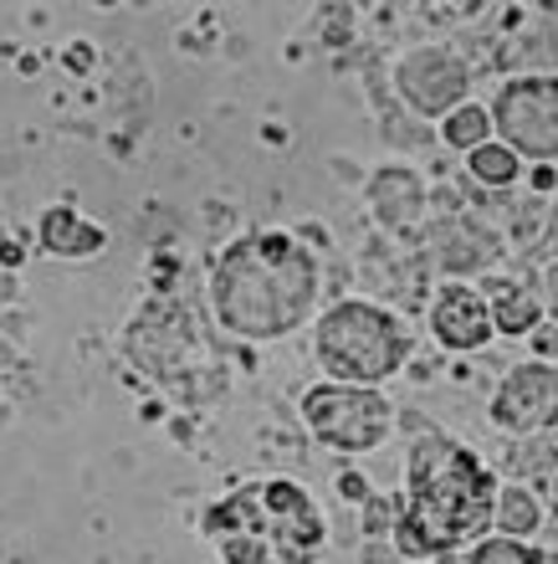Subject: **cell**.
Listing matches in <instances>:
<instances>
[{
	"instance_id": "cell-1",
	"label": "cell",
	"mask_w": 558,
	"mask_h": 564,
	"mask_svg": "<svg viewBox=\"0 0 558 564\" xmlns=\"http://www.w3.org/2000/svg\"><path fill=\"white\" fill-rule=\"evenodd\" d=\"M497 477L467 442L426 431L411 446L405 467V508L395 513V544L411 560H436L477 544L492 529Z\"/></svg>"
},
{
	"instance_id": "cell-4",
	"label": "cell",
	"mask_w": 558,
	"mask_h": 564,
	"mask_svg": "<svg viewBox=\"0 0 558 564\" xmlns=\"http://www.w3.org/2000/svg\"><path fill=\"white\" fill-rule=\"evenodd\" d=\"M411 359V328L374 303H333L318 318V365L338 386H380Z\"/></svg>"
},
{
	"instance_id": "cell-11",
	"label": "cell",
	"mask_w": 558,
	"mask_h": 564,
	"mask_svg": "<svg viewBox=\"0 0 558 564\" xmlns=\"http://www.w3.org/2000/svg\"><path fill=\"white\" fill-rule=\"evenodd\" d=\"M42 247L62 257H92V252H103V226L83 221L73 206H57L42 216Z\"/></svg>"
},
{
	"instance_id": "cell-9",
	"label": "cell",
	"mask_w": 558,
	"mask_h": 564,
	"mask_svg": "<svg viewBox=\"0 0 558 564\" xmlns=\"http://www.w3.org/2000/svg\"><path fill=\"white\" fill-rule=\"evenodd\" d=\"M430 334L446 344V349H482L492 339V313H486V297L467 282H446L436 303H430Z\"/></svg>"
},
{
	"instance_id": "cell-5",
	"label": "cell",
	"mask_w": 558,
	"mask_h": 564,
	"mask_svg": "<svg viewBox=\"0 0 558 564\" xmlns=\"http://www.w3.org/2000/svg\"><path fill=\"white\" fill-rule=\"evenodd\" d=\"M303 421L333 452H374L395 426V411L374 386H313L303 395Z\"/></svg>"
},
{
	"instance_id": "cell-14",
	"label": "cell",
	"mask_w": 558,
	"mask_h": 564,
	"mask_svg": "<svg viewBox=\"0 0 558 564\" xmlns=\"http://www.w3.org/2000/svg\"><path fill=\"white\" fill-rule=\"evenodd\" d=\"M467 170L482 180V185H517V175H523V160H517L507 144L486 139V144H477L467 154Z\"/></svg>"
},
{
	"instance_id": "cell-19",
	"label": "cell",
	"mask_w": 558,
	"mask_h": 564,
	"mask_svg": "<svg viewBox=\"0 0 558 564\" xmlns=\"http://www.w3.org/2000/svg\"><path fill=\"white\" fill-rule=\"evenodd\" d=\"M528 339H533V349H538V359H544V365H554V359H558V324H538Z\"/></svg>"
},
{
	"instance_id": "cell-23",
	"label": "cell",
	"mask_w": 558,
	"mask_h": 564,
	"mask_svg": "<svg viewBox=\"0 0 558 564\" xmlns=\"http://www.w3.org/2000/svg\"><path fill=\"white\" fill-rule=\"evenodd\" d=\"M544 237H548V247H554V252H558V206L548 210V231H544Z\"/></svg>"
},
{
	"instance_id": "cell-20",
	"label": "cell",
	"mask_w": 558,
	"mask_h": 564,
	"mask_svg": "<svg viewBox=\"0 0 558 564\" xmlns=\"http://www.w3.org/2000/svg\"><path fill=\"white\" fill-rule=\"evenodd\" d=\"M384 529H395V503L369 498V534H384Z\"/></svg>"
},
{
	"instance_id": "cell-2",
	"label": "cell",
	"mask_w": 558,
	"mask_h": 564,
	"mask_svg": "<svg viewBox=\"0 0 558 564\" xmlns=\"http://www.w3.org/2000/svg\"><path fill=\"white\" fill-rule=\"evenodd\" d=\"M210 303L241 339H282L318 303V262L287 231H256L231 241L210 272Z\"/></svg>"
},
{
	"instance_id": "cell-15",
	"label": "cell",
	"mask_w": 558,
	"mask_h": 564,
	"mask_svg": "<svg viewBox=\"0 0 558 564\" xmlns=\"http://www.w3.org/2000/svg\"><path fill=\"white\" fill-rule=\"evenodd\" d=\"M446 144L451 149H461V154H471L477 144H486V134H492V119H486V108H477V104H461V108H451L446 113Z\"/></svg>"
},
{
	"instance_id": "cell-10",
	"label": "cell",
	"mask_w": 558,
	"mask_h": 564,
	"mask_svg": "<svg viewBox=\"0 0 558 564\" xmlns=\"http://www.w3.org/2000/svg\"><path fill=\"white\" fill-rule=\"evenodd\" d=\"M486 313H492V334H502V339H528L544 324V303L528 282H492Z\"/></svg>"
},
{
	"instance_id": "cell-17",
	"label": "cell",
	"mask_w": 558,
	"mask_h": 564,
	"mask_svg": "<svg viewBox=\"0 0 558 564\" xmlns=\"http://www.w3.org/2000/svg\"><path fill=\"white\" fill-rule=\"evenodd\" d=\"M353 36V11L349 6H328L324 11V42L328 46H343Z\"/></svg>"
},
{
	"instance_id": "cell-6",
	"label": "cell",
	"mask_w": 558,
	"mask_h": 564,
	"mask_svg": "<svg viewBox=\"0 0 558 564\" xmlns=\"http://www.w3.org/2000/svg\"><path fill=\"white\" fill-rule=\"evenodd\" d=\"M486 119L497 129V144H507L517 160L554 164L558 160V77H517L497 93V104L486 108Z\"/></svg>"
},
{
	"instance_id": "cell-3",
	"label": "cell",
	"mask_w": 558,
	"mask_h": 564,
	"mask_svg": "<svg viewBox=\"0 0 558 564\" xmlns=\"http://www.w3.org/2000/svg\"><path fill=\"white\" fill-rule=\"evenodd\" d=\"M206 539L226 564H318L328 523L293 477H256L206 508Z\"/></svg>"
},
{
	"instance_id": "cell-18",
	"label": "cell",
	"mask_w": 558,
	"mask_h": 564,
	"mask_svg": "<svg viewBox=\"0 0 558 564\" xmlns=\"http://www.w3.org/2000/svg\"><path fill=\"white\" fill-rule=\"evenodd\" d=\"M533 293H538V303H544V313H548V318H554V324H558V262H548V268L538 272V288H533Z\"/></svg>"
},
{
	"instance_id": "cell-21",
	"label": "cell",
	"mask_w": 558,
	"mask_h": 564,
	"mask_svg": "<svg viewBox=\"0 0 558 564\" xmlns=\"http://www.w3.org/2000/svg\"><path fill=\"white\" fill-rule=\"evenodd\" d=\"M338 492H343V498H353V503H364V498H369V488H364V477H359V473L338 477Z\"/></svg>"
},
{
	"instance_id": "cell-25",
	"label": "cell",
	"mask_w": 558,
	"mask_h": 564,
	"mask_svg": "<svg viewBox=\"0 0 558 564\" xmlns=\"http://www.w3.org/2000/svg\"><path fill=\"white\" fill-rule=\"evenodd\" d=\"M544 564H558V550H554V554H544Z\"/></svg>"
},
{
	"instance_id": "cell-7",
	"label": "cell",
	"mask_w": 558,
	"mask_h": 564,
	"mask_svg": "<svg viewBox=\"0 0 558 564\" xmlns=\"http://www.w3.org/2000/svg\"><path fill=\"white\" fill-rule=\"evenodd\" d=\"M395 88H400V98H405L415 113H426V119H446L451 108L467 104L471 67L456 57L451 46H415V52L400 57Z\"/></svg>"
},
{
	"instance_id": "cell-22",
	"label": "cell",
	"mask_w": 558,
	"mask_h": 564,
	"mask_svg": "<svg viewBox=\"0 0 558 564\" xmlns=\"http://www.w3.org/2000/svg\"><path fill=\"white\" fill-rule=\"evenodd\" d=\"M533 191H558V170L554 164H538V170H533Z\"/></svg>"
},
{
	"instance_id": "cell-12",
	"label": "cell",
	"mask_w": 558,
	"mask_h": 564,
	"mask_svg": "<svg viewBox=\"0 0 558 564\" xmlns=\"http://www.w3.org/2000/svg\"><path fill=\"white\" fill-rule=\"evenodd\" d=\"M538 523H544V508H538V498H533L528 488H517V482L497 488V503H492V529H502L507 539H528Z\"/></svg>"
},
{
	"instance_id": "cell-16",
	"label": "cell",
	"mask_w": 558,
	"mask_h": 564,
	"mask_svg": "<svg viewBox=\"0 0 558 564\" xmlns=\"http://www.w3.org/2000/svg\"><path fill=\"white\" fill-rule=\"evenodd\" d=\"M471 564H544V550H533L528 539H477L471 544Z\"/></svg>"
},
{
	"instance_id": "cell-8",
	"label": "cell",
	"mask_w": 558,
	"mask_h": 564,
	"mask_svg": "<svg viewBox=\"0 0 558 564\" xmlns=\"http://www.w3.org/2000/svg\"><path fill=\"white\" fill-rule=\"evenodd\" d=\"M492 421L502 431H548L558 426V365H517L492 395Z\"/></svg>"
},
{
	"instance_id": "cell-13",
	"label": "cell",
	"mask_w": 558,
	"mask_h": 564,
	"mask_svg": "<svg viewBox=\"0 0 558 564\" xmlns=\"http://www.w3.org/2000/svg\"><path fill=\"white\" fill-rule=\"evenodd\" d=\"M374 210H380L390 226L411 221L415 210H420V180H415L411 170H384V175L374 180Z\"/></svg>"
},
{
	"instance_id": "cell-24",
	"label": "cell",
	"mask_w": 558,
	"mask_h": 564,
	"mask_svg": "<svg viewBox=\"0 0 558 564\" xmlns=\"http://www.w3.org/2000/svg\"><path fill=\"white\" fill-rule=\"evenodd\" d=\"M554 519H558V477H554Z\"/></svg>"
}]
</instances>
